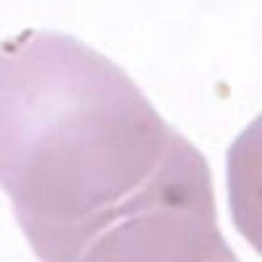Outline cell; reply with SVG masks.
Listing matches in <instances>:
<instances>
[{"mask_svg": "<svg viewBox=\"0 0 262 262\" xmlns=\"http://www.w3.org/2000/svg\"><path fill=\"white\" fill-rule=\"evenodd\" d=\"M176 132L78 38L29 28L0 41V177L90 182L158 159Z\"/></svg>", "mask_w": 262, "mask_h": 262, "instance_id": "6da1fadb", "label": "cell"}, {"mask_svg": "<svg viewBox=\"0 0 262 262\" xmlns=\"http://www.w3.org/2000/svg\"><path fill=\"white\" fill-rule=\"evenodd\" d=\"M110 212V262H204L211 199L180 191L142 193Z\"/></svg>", "mask_w": 262, "mask_h": 262, "instance_id": "7a4b0ae2", "label": "cell"}]
</instances>
